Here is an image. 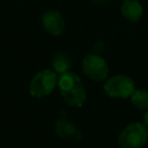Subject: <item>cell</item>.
Segmentation results:
<instances>
[{"instance_id":"cell-13","label":"cell","mask_w":148,"mask_h":148,"mask_svg":"<svg viewBox=\"0 0 148 148\" xmlns=\"http://www.w3.org/2000/svg\"><path fill=\"white\" fill-rule=\"evenodd\" d=\"M142 120H143V123H142V124L148 128V110H146V112H145V114H143V119H142Z\"/></svg>"},{"instance_id":"cell-5","label":"cell","mask_w":148,"mask_h":148,"mask_svg":"<svg viewBox=\"0 0 148 148\" xmlns=\"http://www.w3.org/2000/svg\"><path fill=\"white\" fill-rule=\"evenodd\" d=\"M54 132L59 138L72 143H76L81 141L83 136L82 132L67 118V112L64 110L60 112L59 117L56 120Z\"/></svg>"},{"instance_id":"cell-14","label":"cell","mask_w":148,"mask_h":148,"mask_svg":"<svg viewBox=\"0 0 148 148\" xmlns=\"http://www.w3.org/2000/svg\"><path fill=\"white\" fill-rule=\"evenodd\" d=\"M90 1H92V2H95V3H98V5H102V3L106 2L108 0H90Z\"/></svg>"},{"instance_id":"cell-6","label":"cell","mask_w":148,"mask_h":148,"mask_svg":"<svg viewBox=\"0 0 148 148\" xmlns=\"http://www.w3.org/2000/svg\"><path fill=\"white\" fill-rule=\"evenodd\" d=\"M42 25L46 32L52 36H60L66 27L65 18L59 10L49 9L42 15Z\"/></svg>"},{"instance_id":"cell-2","label":"cell","mask_w":148,"mask_h":148,"mask_svg":"<svg viewBox=\"0 0 148 148\" xmlns=\"http://www.w3.org/2000/svg\"><path fill=\"white\" fill-rule=\"evenodd\" d=\"M148 140V128L142 123L128 124L118 135L119 148H141Z\"/></svg>"},{"instance_id":"cell-4","label":"cell","mask_w":148,"mask_h":148,"mask_svg":"<svg viewBox=\"0 0 148 148\" xmlns=\"http://www.w3.org/2000/svg\"><path fill=\"white\" fill-rule=\"evenodd\" d=\"M82 71L87 77L96 82L105 81L109 75V66L104 58L91 52L82 59Z\"/></svg>"},{"instance_id":"cell-12","label":"cell","mask_w":148,"mask_h":148,"mask_svg":"<svg viewBox=\"0 0 148 148\" xmlns=\"http://www.w3.org/2000/svg\"><path fill=\"white\" fill-rule=\"evenodd\" d=\"M104 47H105V44L104 42L102 40H96L92 45H91V53H95V54H102V52L104 51Z\"/></svg>"},{"instance_id":"cell-8","label":"cell","mask_w":148,"mask_h":148,"mask_svg":"<svg viewBox=\"0 0 148 148\" xmlns=\"http://www.w3.org/2000/svg\"><path fill=\"white\" fill-rule=\"evenodd\" d=\"M64 101L69 105V106H75V108H81L84 102H86V97H87V92L84 89V86H77L68 91H65L61 94Z\"/></svg>"},{"instance_id":"cell-9","label":"cell","mask_w":148,"mask_h":148,"mask_svg":"<svg viewBox=\"0 0 148 148\" xmlns=\"http://www.w3.org/2000/svg\"><path fill=\"white\" fill-rule=\"evenodd\" d=\"M81 84H83L81 77L77 74H75V73H73L71 71L67 72V73L61 74L58 77V83H57L60 94H62L65 91H68V90L75 88L77 86H81Z\"/></svg>"},{"instance_id":"cell-7","label":"cell","mask_w":148,"mask_h":148,"mask_svg":"<svg viewBox=\"0 0 148 148\" xmlns=\"http://www.w3.org/2000/svg\"><path fill=\"white\" fill-rule=\"evenodd\" d=\"M121 15L130 22H138L143 14L142 5L138 0H124L120 7Z\"/></svg>"},{"instance_id":"cell-1","label":"cell","mask_w":148,"mask_h":148,"mask_svg":"<svg viewBox=\"0 0 148 148\" xmlns=\"http://www.w3.org/2000/svg\"><path fill=\"white\" fill-rule=\"evenodd\" d=\"M58 83V74L53 69H43L34 75L29 83V92L35 98L50 95Z\"/></svg>"},{"instance_id":"cell-10","label":"cell","mask_w":148,"mask_h":148,"mask_svg":"<svg viewBox=\"0 0 148 148\" xmlns=\"http://www.w3.org/2000/svg\"><path fill=\"white\" fill-rule=\"evenodd\" d=\"M51 65H52V69H53L57 74L61 75V74L67 73V72L71 71L72 61H71V58H69L66 53L59 52V53L54 54V57L52 58Z\"/></svg>"},{"instance_id":"cell-3","label":"cell","mask_w":148,"mask_h":148,"mask_svg":"<svg viewBox=\"0 0 148 148\" xmlns=\"http://www.w3.org/2000/svg\"><path fill=\"white\" fill-rule=\"evenodd\" d=\"M135 90V82L127 75H113L104 83V91L112 98H130Z\"/></svg>"},{"instance_id":"cell-11","label":"cell","mask_w":148,"mask_h":148,"mask_svg":"<svg viewBox=\"0 0 148 148\" xmlns=\"http://www.w3.org/2000/svg\"><path fill=\"white\" fill-rule=\"evenodd\" d=\"M131 103L139 110H148V91L143 89H135L130 96Z\"/></svg>"}]
</instances>
